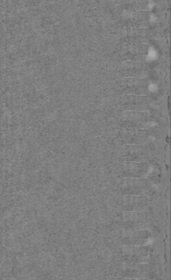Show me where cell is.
<instances>
[{"label":"cell","mask_w":171,"mask_h":280,"mask_svg":"<svg viewBox=\"0 0 171 280\" xmlns=\"http://www.w3.org/2000/svg\"><path fill=\"white\" fill-rule=\"evenodd\" d=\"M148 81L145 78H125L117 84V89L123 95H142L148 93Z\"/></svg>","instance_id":"1"},{"label":"cell","mask_w":171,"mask_h":280,"mask_svg":"<svg viewBox=\"0 0 171 280\" xmlns=\"http://www.w3.org/2000/svg\"><path fill=\"white\" fill-rule=\"evenodd\" d=\"M122 168L123 176L125 179H145L150 171L147 162L126 161L123 164Z\"/></svg>","instance_id":"6"},{"label":"cell","mask_w":171,"mask_h":280,"mask_svg":"<svg viewBox=\"0 0 171 280\" xmlns=\"http://www.w3.org/2000/svg\"><path fill=\"white\" fill-rule=\"evenodd\" d=\"M119 105L126 111H146L149 107V99L142 95H122Z\"/></svg>","instance_id":"5"},{"label":"cell","mask_w":171,"mask_h":280,"mask_svg":"<svg viewBox=\"0 0 171 280\" xmlns=\"http://www.w3.org/2000/svg\"><path fill=\"white\" fill-rule=\"evenodd\" d=\"M148 52V46L147 45H126L124 50V57L130 62L141 63L145 60Z\"/></svg>","instance_id":"9"},{"label":"cell","mask_w":171,"mask_h":280,"mask_svg":"<svg viewBox=\"0 0 171 280\" xmlns=\"http://www.w3.org/2000/svg\"><path fill=\"white\" fill-rule=\"evenodd\" d=\"M153 183L147 179H125L122 192L125 195L147 196L151 194Z\"/></svg>","instance_id":"2"},{"label":"cell","mask_w":171,"mask_h":280,"mask_svg":"<svg viewBox=\"0 0 171 280\" xmlns=\"http://www.w3.org/2000/svg\"><path fill=\"white\" fill-rule=\"evenodd\" d=\"M125 11L140 12L148 11L151 8V0H124Z\"/></svg>","instance_id":"11"},{"label":"cell","mask_w":171,"mask_h":280,"mask_svg":"<svg viewBox=\"0 0 171 280\" xmlns=\"http://www.w3.org/2000/svg\"><path fill=\"white\" fill-rule=\"evenodd\" d=\"M119 70L125 78H145L148 74V67L144 63L130 61L122 63Z\"/></svg>","instance_id":"7"},{"label":"cell","mask_w":171,"mask_h":280,"mask_svg":"<svg viewBox=\"0 0 171 280\" xmlns=\"http://www.w3.org/2000/svg\"><path fill=\"white\" fill-rule=\"evenodd\" d=\"M148 202L147 196L125 195L123 198V205L126 210L139 209L145 207Z\"/></svg>","instance_id":"10"},{"label":"cell","mask_w":171,"mask_h":280,"mask_svg":"<svg viewBox=\"0 0 171 280\" xmlns=\"http://www.w3.org/2000/svg\"><path fill=\"white\" fill-rule=\"evenodd\" d=\"M149 156L148 148L143 145H127L123 152V157L125 161L147 162Z\"/></svg>","instance_id":"8"},{"label":"cell","mask_w":171,"mask_h":280,"mask_svg":"<svg viewBox=\"0 0 171 280\" xmlns=\"http://www.w3.org/2000/svg\"><path fill=\"white\" fill-rule=\"evenodd\" d=\"M125 25L133 28H147L151 26L155 21V16L149 11H140V12H129L125 11Z\"/></svg>","instance_id":"4"},{"label":"cell","mask_w":171,"mask_h":280,"mask_svg":"<svg viewBox=\"0 0 171 280\" xmlns=\"http://www.w3.org/2000/svg\"><path fill=\"white\" fill-rule=\"evenodd\" d=\"M147 111H125L123 115L122 127L125 129H146L151 126Z\"/></svg>","instance_id":"3"}]
</instances>
